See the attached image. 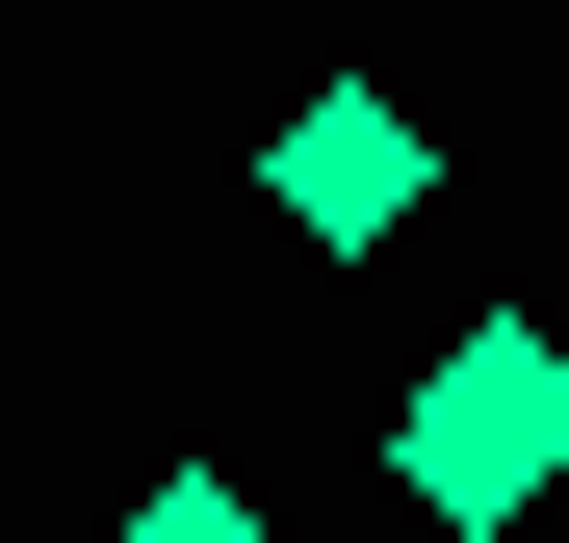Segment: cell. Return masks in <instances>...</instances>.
<instances>
[{
    "instance_id": "obj_3",
    "label": "cell",
    "mask_w": 569,
    "mask_h": 543,
    "mask_svg": "<svg viewBox=\"0 0 569 543\" xmlns=\"http://www.w3.org/2000/svg\"><path fill=\"white\" fill-rule=\"evenodd\" d=\"M104 543H284V517H259V492H208V466H181V492H130Z\"/></svg>"
},
{
    "instance_id": "obj_2",
    "label": "cell",
    "mask_w": 569,
    "mask_h": 543,
    "mask_svg": "<svg viewBox=\"0 0 569 543\" xmlns=\"http://www.w3.org/2000/svg\"><path fill=\"white\" fill-rule=\"evenodd\" d=\"M415 181H440V130L389 104V78H311V104L259 130V208H284V233H337V259H362V233H415Z\"/></svg>"
},
{
    "instance_id": "obj_1",
    "label": "cell",
    "mask_w": 569,
    "mask_h": 543,
    "mask_svg": "<svg viewBox=\"0 0 569 543\" xmlns=\"http://www.w3.org/2000/svg\"><path fill=\"white\" fill-rule=\"evenodd\" d=\"M543 466H569V336H543V311H466V336L415 362V414H389V492H415L440 543H518Z\"/></svg>"
}]
</instances>
